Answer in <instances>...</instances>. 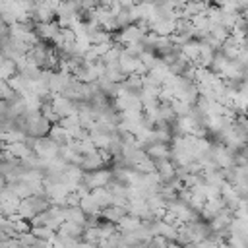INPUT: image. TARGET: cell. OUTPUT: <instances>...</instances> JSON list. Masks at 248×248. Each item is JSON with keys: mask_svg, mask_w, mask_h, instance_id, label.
<instances>
[{"mask_svg": "<svg viewBox=\"0 0 248 248\" xmlns=\"http://www.w3.org/2000/svg\"><path fill=\"white\" fill-rule=\"evenodd\" d=\"M112 180V170L110 169H97V170H89L81 174V184H85L89 190H95V188H105L108 182Z\"/></svg>", "mask_w": 248, "mask_h": 248, "instance_id": "obj_1", "label": "cell"}, {"mask_svg": "<svg viewBox=\"0 0 248 248\" xmlns=\"http://www.w3.org/2000/svg\"><path fill=\"white\" fill-rule=\"evenodd\" d=\"M58 147H60V145H56L48 136H45V138H37V140H35L31 151H33V155H37L39 159L50 161V159L58 157Z\"/></svg>", "mask_w": 248, "mask_h": 248, "instance_id": "obj_2", "label": "cell"}, {"mask_svg": "<svg viewBox=\"0 0 248 248\" xmlns=\"http://www.w3.org/2000/svg\"><path fill=\"white\" fill-rule=\"evenodd\" d=\"M174 21L170 17H155L153 21H149V31H153L159 37H170L174 33Z\"/></svg>", "mask_w": 248, "mask_h": 248, "instance_id": "obj_3", "label": "cell"}, {"mask_svg": "<svg viewBox=\"0 0 248 248\" xmlns=\"http://www.w3.org/2000/svg\"><path fill=\"white\" fill-rule=\"evenodd\" d=\"M54 112L58 114V118H64V116H70V114H76V103L62 97V95H52V101H50Z\"/></svg>", "mask_w": 248, "mask_h": 248, "instance_id": "obj_4", "label": "cell"}, {"mask_svg": "<svg viewBox=\"0 0 248 248\" xmlns=\"http://www.w3.org/2000/svg\"><path fill=\"white\" fill-rule=\"evenodd\" d=\"M231 221H232V211L229 207H223L211 221H207V227L211 232H221V231H227Z\"/></svg>", "mask_w": 248, "mask_h": 248, "instance_id": "obj_5", "label": "cell"}, {"mask_svg": "<svg viewBox=\"0 0 248 248\" xmlns=\"http://www.w3.org/2000/svg\"><path fill=\"white\" fill-rule=\"evenodd\" d=\"M174 169H176V165L170 159H157L155 161V172L159 174L161 184H169L174 178Z\"/></svg>", "mask_w": 248, "mask_h": 248, "instance_id": "obj_6", "label": "cell"}, {"mask_svg": "<svg viewBox=\"0 0 248 248\" xmlns=\"http://www.w3.org/2000/svg\"><path fill=\"white\" fill-rule=\"evenodd\" d=\"M33 31L37 35V39L41 43H46V41H52L56 37V33L60 31V27L56 25V21H50V23H35L33 25Z\"/></svg>", "mask_w": 248, "mask_h": 248, "instance_id": "obj_7", "label": "cell"}, {"mask_svg": "<svg viewBox=\"0 0 248 248\" xmlns=\"http://www.w3.org/2000/svg\"><path fill=\"white\" fill-rule=\"evenodd\" d=\"M128 211H126V205H114V203H110V205H107V207H103L101 209V217H103V221H107V223H112V225H116L124 215H126Z\"/></svg>", "mask_w": 248, "mask_h": 248, "instance_id": "obj_8", "label": "cell"}, {"mask_svg": "<svg viewBox=\"0 0 248 248\" xmlns=\"http://www.w3.org/2000/svg\"><path fill=\"white\" fill-rule=\"evenodd\" d=\"M209 6V2L207 0H203V2H196V0H188L182 8H180V17L182 19H192L194 16H198V14H202V12H205V8Z\"/></svg>", "mask_w": 248, "mask_h": 248, "instance_id": "obj_9", "label": "cell"}, {"mask_svg": "<svg viewBox=\"0 0 248 248\" xmlns=\"http://www.w3.org/2000/svg\"><path fill=\"white\" fill-rule=\"evenodd\" d=\"M143 153L151 157L153 161L157 159H169L170 157V145L169 143H147L143 147Z\"/></svg>", "mask_w": 248, "mask_h": 248, "instance_id": "obj_10", "label": "cell"}, {"mask_svg": "<svg viewBox=\"0 0 248 248\" xmlns=\"http://www.w3.org/2000/svg\"><path fill=\"white\" fill-rule=\"evenodd\" d=\"M116 64H118V68H120V72L124 76H130V74H136V68H138L140 60L136 56H130L128 52L120 50V56H118V62Z\"/></svg>", "mask_w": 248, "mask_h": 248, "instance_id": "obj_11", "label": "cell"}, {"mask_svg": "<svg viewBox=\"0 0 248 248\" xmlns=\"http://www.w3.org/2000/svg\"><path fill=\"white\" fill-rule=\"evenodd\" d=\"M198 54H200V41L190 39V41H186V43L180 46V58H184V60L190 62V64H194V62L198 60Z\"/></svg>", "mask_w": 248, "mask_h": 248, "instance_id": "obj_12", "label": "cell"}, {"mask_svg": "<svg viewBox=\"0 0 248 248\" xmlns=\"http://www.w3.org/2000/svg\"><path fill=\"white\" fill-rule=\"evenodd\" d=\"M140 225H141V219H140V217H134V215L126 213V215L116 223V231H118L120 234H126V232H134V231H138Z\"/></svg>", "mask_w": 248, "mask_h": 248, "instance_id": "obj_13", "label": "cell"}, {"mask_svg": "<svg viewBox=\"0 0 248 248\" xmlns=\"http://www.w3.org/2000/svg\"><path fill=\"white\" fill-rule=\"evenodd\" d=\"M81 232H83V227H81V225H78V223H72V221H64V223L58 227V231H56V234H58V236L76 238V240H79V238H81Z\"/></svg>", "mask_w": 248, "mask_h": 248, "instance_id": "obj_14", "label": "cell"}, {"mask_svg": "<svg viewBox=\"0 0 248 248\" xmlns=\"http://www.w3.org/2000/svg\"><path fill=\"white\" fill-rule=\"evenodd\" d=\"M103 167H105V161L101 159L99 151H95L93 155H85V157H81V163H79V169L85 170V172H89V170H97V169H103Z\"/></svg>", "mask_w": 248, "mask_h": 248, "instance_id": "obj_15", "label": "cell"}, {"mask_svg": "<svg viewBox=\"0 0 248 248\" xmlns=\"http://www.w3.org/2000/svg\"><path fill=\"white\" fill-rule=\"evenodd\" d=\"M79 207H81V211H83L87 217H97V215L101 213V207H99L97 200L91 196V192L79 200Z\"/></svg>", "mask_w": 248, "mask_h": 248, "instance_id": "obj_16", "label": "cell"}, {"mask_svg": "<svg viewBox=\"0 0 248 248\" xmlns=\"http://www.w3.org/2000/svg\"><path fill=\"white\" fill-rule=\"evenodd\" d=\"M46 136H48V138H50V140H52L56 145H64V143L72 141V140H70V134H68V130H66V128H62L60 124H52Z\"/></svg>", "mask_w": 248, "mask_h": 248, "instance_id": "obj_17", "label": "cell"}, {"mask_svg": "<svg viewBox=\"0 0 248 248\" xmlns=\"http://www.w3.org/2000/svg\"><path fill=\"white\" fill-rule=\"evenodd\" d=\"M64 221H72V223H78V225L85 227L87 215L81 211V207H79V205H74V207H64Z\"/></svg>", "mask_w": 248, "mask_h": 248, "instance_id": "obj_18", "label": "cell"}, {"mask_svg": "<svg viewBox=\"0 0 248 248\" xmlns=\"http://www.w3.org/2000/svg\"><path fill=\"white\" fill-rule=\"evenodd\" d=\"M87 41H89V45L112 43V33H108L105 29H93V31H87Z\"/></svg>", "mask_w": 248, "mask_h": 248, "instance_id": "obj_19", "label": "cell"}, {"mask_svg": "<svg viewBox=\"0 0 248 248\" xmlns=\"http://www.w3.org/2000/svg\"><path fill=\"white\" fill-rule=\"evenodd\" d=\"M103 78H107V79H108V81H112V83H122L126 76L120 72L118 64H116V62H112V64H105V76H103Z\"/></svg>", "mask_w": 248, "mask_h": 248, "instance_id": "obj_20", "label": "cell"}, {"mask_svg": "<svg viewBox=\"0 0 248 248\" xmlns=\"http://www.w3.org/2000/svg\"><path fill=\"white\" fill-rule=\"evenodd\" d=\"M134 170H138V172H141V174H147V172H155V161L151 159V157H147L145 153L134 163V167H132Z\"/></svg>", "mask_w": 248, "mask_h": 248, "instance_id": "obj_21", "label": "cell"}, {"mask_svg": "<svg viewBox=\"0 0 248 248\" xmlns=\"http://www.w3.org/2000/svg\"><path fill=\"white\" fill-rule=\"evenodd\" d=\"M91 196L97 200V203H99L101 209L112 203V194L107 188H95V190H91Z\"/></svg>", "mask_w": 248, "mask_h": 248, "instance_id": "obj_22", "label": "cell"}, {"mask_svg": "<svg viewBox=\"0 0 248 248\" xmlns=\"http://www.w3.org/2000/svg\"><path fill=\"white\" fill-rule=\"evenodd\" d=\"M8 188L14 192V196H16L17 200H25V198H29V196H31V190H29V186H27L25 182H21V180L10 182V184H8Z\"/></svg>", "mask_w": 248, "mask_h": 248, "instance_id": "obj_23", "label": "cell"}, {"mask_svg": "<svg viewBox=\"0 0 248 248\" xmlns=\"http://www.w3.org/2000/svg\"><path fill=\"white\" fill-rule=\"evenodd\" d=\"M17 74V68H16V62L12 58H4L2 64H0V79H10L12 76Z\"/></svg>", "mask_w": 248, "mask_h": 248, "instance_id": "obj_24", "label": "cell"}, {"mask_svg": "<svg viewBox=\"0 0 248 248\" xmlns=\"http://www.w3.org/2000/svg\"><path fill=\"white\" fill-rule=\"evenodd\" d=\"M207 35L213 37V39H217V41L223 45V41L229 37V29H225L221 23H213V25L207 27Z\"/></svg>", "mask_w": 248, "mask_h": 248, "instance_id": "obj_25", "label": "cell"}, {"mask_svg": "<svg viewBox=\"0 0 248 248\" xmlns=\"http://www.w3.org/2000/svg\"><path fill=\"white\" fill-rule=\"evenodd\" d=\"M31 231V234L35 236V238H41V240H52L54 238V234H56V231H52V229H48V227H31L29 229Z\"/></svg>", "mask_w": 248, "mask_h": 248, "instance_id": "obj_26", "label": "cell"}, {"mask_svg": "<svg viewBox=\"0 0 248 248\" xmlns=\"http://www.w3.org/2000/svg\"><path fill=\"white\" fill-rule=\"evenodd\" d=\"M138 58H140V62L143 64V68H145L147 72H149V70H151V68L157 64V60H159V56H157L153 50H143V52H141Z\"/></svg>", "mask_w": 248, "mask_h": 248, "instance_id": "obj_27", "label": "cell"}, {"mask_svg": "<svg viewBox=\"0 0 248 248\" xmlns=\"http://www.w3.org/2000/svg\"><path fill=\"white\" fill-rule=\"evenodd\" d=\"M169 105H170V108H172L174 116H186V114H190V110H192V107H190V105H186V103H184V101H180V99H172Z\"/></svg>", "mask_w": 248, "mask_h": 248, "instance_id": "obj_28", "label": "cell"}, {"mask_svg": "<svg viewBox=\"0 0 248 248\" xmlns=\"http://www.w3.org/2000/svg\"><path fill=\"white\" fill-rule=\"evenodd\" d=\"M39 112H41V116L43 118H46L50 124H56L60 118H58V114L54 112V108H52V105L50 103H43L41 105V108H39Z\"/></svg>", "mask_w": 248, "mask_h": 248, "instance_id": "obj_29", "label": "cell"}, {"mask_svg": "<svg viewBox=\"0 0 248 248\" xmlns=\"http://www.w3.org/2000/svg\"><path fill=\"white\" fill-rule=\"evenodd\" d=\"M190 23H192V27H194V29H198V31H205V33H207L209 21H207V17H205V12H202V14L194 16V17L190 19Z\"/></svg>", "mask_w": 248, "mask_h": 248, "instance_id": "obj_30", "label": "cell"}, {"mask_svg": "<svg viewBox=\"0 0 248 248\" xmlns=\"http://www.w3.org/2000/svg\"><path fill=\"white\" fill-rule=\"evenodd\" d=\"M76 145H78V153H79L81 157H85V155H93V153L97 151V147L91 143L89 138H87V140H81V141H76Z\"/></svg>", "mask_w": 248, "mask_h": 248, "instance_id": "obj_31", "label": "cell"}, {"mask_svg": "<svg viewBox=\"0 0 248 248\" xmlns=\"http://www.w3.org/2000/svg\"><path fill=\"white\" fill-rule=\"evenodd\" d=\"M169 242H170L169 238H165V236H161V234H153V236L147 240V248H165Z\"/></svg>", "mask_w": 248, "mask_h": 248, "instance_id": "obj_32", "label": "cell"}, {"mask_svg": "<svg viewBox=\"0 0 248 248\" xmlns=\"http://www.w3.org/2000/svg\"><path fill=\"white\" fill-rule=\"evenodd\" d=\"M112 46V43H103V45H91V50L97 54V58H103L107 54V50Z\"/></svg>", "mask_w": 248, "mask_h": 248, "instance_id": "obj_33", "label": "cell"}, {"mask_svg": "<svg viewBox=\"0 0 248 248\" xmlns=\"http://www.w3.org/2000/svg\"><path fill=\"white\" fill-rule=\"evenodd\" d=\"M114 2H116V4H120L124 10H130V8L134 6V0H114Z\"/></svg>", "mask_w": 248, "mask_h": 248, "instance_id": "obj_34", "label": "cell"}, {"mask_svg": "<svg viewBox=\"0 0 248 248\" xmlns=\"http://www.w3.org/2000/svg\"><path fill=\"white\" fill-rule=\"evenodd\" d=\"M114 4V0H97V6H101V8H110Z\"/></svg>", "mask_w": 248, "mask_h": 248, "instance_id": "obj_35", "label": "cell"}, {"mask_svg": "<svg viewBox=\"0 0 248 248\" xmlns=\"http://www.w3.org/2000/svg\"><path fill=\"white\" fill-rule=\"evenodd\" d=\"M165 248H182V246H180V244H176V242H169Z\"/></svg>", "mask_w": 248, "mask_h": 248, "instance_id": "obj_36", "label": "cell"}]
</instances>
